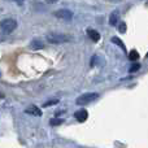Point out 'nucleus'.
<instances>
[{
  "label": "nucleus",
  "instance_id": "nucleus-1",
  "mask_svg": "<svg viewBox=\"0 0 148 148\" xmlns=\"http://www.w3.org/2000/svg\"><path fill=\"white\" fill-rule=\"evenodd\" d=\"M47 40L51 44H62L72 40V36L62 33H49L47 34Z\"/></svg>",
  "mask_w": 148,
  "mask_h": 148
},
{
  "label": "nucleus",
  "instance_id": "nucleus-2",
  "mask_svg": "<svg viewBox=\"0 0 148 148\" xmlns=\"http://www.w3.org/2000/svg\"><path fill=\"white\" fill-rule=\"evenodd\" d=\"M97 97H99V94H96V92H87V94H83L79 97H77L75 103L77 105H87L94 100H96Z\"/></svg>",
  "mask_w": 148,
  "mask_h": 148
},
{
  "label": "nucleus",
  "instance_id": "nucleus-3",
  "mask_svg": "<svg viewBox=\"0 0 148 148\" xmlns=\"http://www.w3.org/2000/svg\"><path fill=\"white\" fill-rule=\"evenodd\" d=\"M16 26H17V22H16L14 20H12V18H5V20H3L1 22H0V29H1L5 34L12 33L16 29Z\"/></svg>",
  "mask_w": 148,
  "mask_h": 148
},
{
  "label": "nucleus",
  "instance_id": "nucleus-4",
  "mask_svg": "<svg viewBox=\"0 0 148 148\" xmlns=\"http://www.w3.org/2000/svg\"><path fill=\"white\" fill-rule=\"evenodd\" d=\"M55 16L60 20H64V21H70L73 18V12L69 9H59L55 12Z\"/></svg>",
  "mask_w": 148,
  "mask_h": 148
},
{
  "label": "nucleus",
  "instance_id": "nucleus-5",
  "mask_svg": "<svg viewBox=\"0 0 148 148\" xmlns=\"http://www.w3.org/2000/svg\"><path fill=\"white\" fill-rule=\"evenodd\" d=\"M74 117H75L77 121H79V122H84V121L87 120V117H88V113H87V110L81 109L74 113Z\"/></svg>",
  "mask_w": 148,
  "mask_h": 148
},
{
  "label": "nucleus",
  "instance_id": "nucleus-6",
  "mask_svg": "<svg viewBox=\"0 0 148 148\" xmlns=\"http://www.w3.org/2000/svg\"><path fill=\"white\" fill-rule=\"evenodd\" d=\"M27 114H31V116H35V117H40L42 116V110L39 109L38 107H35V105H30V107L27 108V109L25 110Z\"/></svg>",
  "mask_w": 148,
  "mask_h": 148
},
{
  "label": "nucleus",
  "instance_id": "nucleus-7",
  "mask_svg": "<svg viewBox=\"0 0 148 148\" xmlns=\"http://www.w3.org/2000/svg\"><path fill=\"white\" fill-rule=\"evenodd\" d=\"M118 18H120V13H118V10H113L109 16V25L116 26L118 23Z\"/></svg>",
  "mask_w": 148,
  "mask_h": 148
},
{
  "label": "nucleus",
  "instance_id": "nucleus-8",
  "mask_svg": "<svg viewBox=\"0 0 148 148\" xmlns=\"http://www.w3.org/2000/svg\"><path fill=\"white\" fill-rule=\"evenodd\" d=\"M30 48L31 49H42V48H44V43L40 39H34L30 43Z\"/></svg>",
  "mask_w": 148,
  "mask_h": 148
},
{
  "label": "nucleus",
  "instance_id": "nucleus-9",
  "mask_svg": "<svg viewBox=\"0 0 148 148\" xmlns=\"http://www.w3.org/2000/svg\"><path fill=\"white\" fill-rule=\"evenodd\" d=\"M87 34H88V36L92 39L94 42H97L100 39V34L97 33V31L92 30V29H90V30H87Z\"/></svg>",
  "mask_w": 148,
  "mask_h": 148
},
{
  "label": "nucleus",
  "instance_id": "nucleus-10",
  "mask_svg": "<svg viewBox=\"0 0 148 148\" xmlns=\"http://www.w3.org/2000/svg\"><path fill=\"white\" fill-rule=\"evenodd\" d=\"M112 42H113V43H116V44H117L118 47H121V49H122L123 52L126 51V47H125V44H123V42L121 40L120 38H117V36H114V38H112Z\"/></svg>",
  "mask_w": 148,
  "mask_h": 148
},
{
  "label": "nucleus",
  "instance_id": "nucleus-11",
  "mask_svg": "<svg viewBox=\"0 0 148 148\" xmlns=\"http://www.w3.org/2000/svg\"><path fill=\"white\" fill-rule=\"evenodd\" d=\"M138 59H139V53L135 49H133V51L129 53V60H130V61H136Z\"/></svg>",
  "mask_w": 148,
  "mask_h": 148
},
{
  "label": "nucleus",
  "instance_id": "nucleus-12",
  "mask_svg": "<svg viewBox=\"0 0 148 148\" xmlns=\"http://www.w3.org/2000/svg\"><path fill=\"white\" fill-rule=\"evenodd\" d=\"M139 69H140V64H138V62H134V64L130 66V69H129V73H135V72H138Z\"/></svg>",
  "mask_w": 148,
  "mask_h": 148
},
{
  "label": "nucleus",
  "instance_id": "nucleus-13",
  "mask_svg": "<svg viewBox=\"0 0 148 148\" xmlns=\"http://www.w3.org/2000/svg\"><path fill=\"white\" fill-rule=\"evenodd\" d=\"M59 101H60V100H59V99H52V100H49V101L44 103V104H43V107H44V108H47V107H51V105H55V104H59Z\"/></svg>",
  "mask_w": 148,
  "mask_h": 148
},
{
  "label": "nucleus",
  "instance_id": "nucleus-14",
  "mask_svg": "<svg viewBox=\"0 0 148 148\" xmlns=\"http://www.w3.org/2000/svg\"><path fill=\"white\" fill-rule=\"evenodd\" d=\"M49 123H51L52 126L61 125V123H62V120H61V118H53V120H51V121H49Z\"/></svg>",
  "mask_w": 148,
  "mask_h": 148
},
{
  "label": "nucleus",
  "instance_id": "nucleus-15",
  "mask_svg": "<svg viewBox=\"0 0 148 148\" xmlns=\"http://www.w3.org/2000/svg\"><path fill=\"white\" fill-rule=\"evenodd\" d=\"M118 31H120V33H125L126 31V23L125 22H120V25H118Z\"/></svg>",
  "mask_w": 148,
  "mask_h": 148
},
{
  "label": "nucleus",
  "instance_id": "nucleus-16",
  "mask_svg": "<svg viewBox=\"0 0 148 148\" xmlns=\"http://www.w3.org/2000/svg\"><path fill=\"white\" fill-rule=\"evenodd\" d=\"M14 1L17 3L18 5H22V4H23V0H14Z\"/></svg>",
  "mask_w": 148,
  "mask_h": 148
},
{
  "label": "nucleus",
  "instance_id": "nucleus-17",
  "mask_svg": "<svg viewBox=\"0 0 148 148\" xmlns=\"http://www.w3.org/2000/svg\"><path fill=\"white\" fill-rule=\"evenodd\" d=\"M46 1H47V3H49V4H52V3H56L57 0H46Z\"/></svg>",
  "mask_w": 148,
  "mask_h": 148
},
{
  "label": "nucleus",
  "instance_id": "nucleus-18",
  "mask_svg": "<svg viewBox=\"0 0 148 148\" xmlns=\"http://www.w3.org/2000/svg\"><path fill=\"white\" fill-rule=\"evenodd\" d=\"M108 1H113V3H117V1H121V0H108Z\"/></svg>",
  "mask_w": 148,
  "mask_h": 148
},
{
  "label": "nucleus",
  "instance_id": "nucleus-19",
  "mask_svg": "<svg viewBox=\"0 0 148 148\" xmlns=\"http://www.w3.org/2000/svg\"><path fill=\"white\" fill-rule=\"evenodd\" d=\"M3 97H4V95H3L1 92H0V99H3Z\"/></svg>",
  "mask_w": 148,
  "mask_h": 148
}]
</instances>
